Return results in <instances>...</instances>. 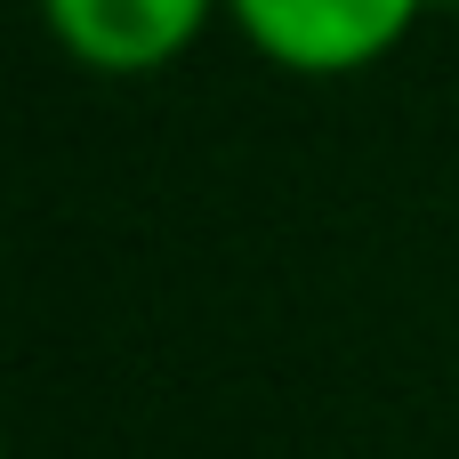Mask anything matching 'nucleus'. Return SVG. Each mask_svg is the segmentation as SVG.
I'll use <instances>...</instances> for the list:
<instances>
[{
  "instance_id": "2",
  "label": "nucleus",
  "mask_w": 459,
  "mask_h": 459,
  "mask_svg": "<svg viewBox=\"0 0 459 459\" xmlns=\"http://www.w3.org/2000/svg\"><path fill=\"white\" fill-rule=\"evenodd\" d=\"M32 8H40V32L97 81L169 73L226 16V0H32Z\"/></svg>"
},
{
  "instance_id": "1",
  "label": "nucleus",
  "mask_w": 459,
  "mask_h": 459,
  "mask_svg": "<svg viewBox=\"0 0 459 459\" xmlns=\"http://www.w3.org/2000/svg\"><path fill=\"white\" fill-rule=\"evenodd\" d=\"M428 8L436 0H226V24L290 81H355L387 65Z\"/></svg>"
}]
</instances>
